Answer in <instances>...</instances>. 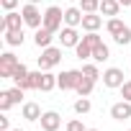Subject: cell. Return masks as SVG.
<instances>
[{
  "instance_id": "obj_7",
  "label": "cell",
  "mask_w": 131,
  "mask_h": 131,
  "mask_svg": "<svg viewBox=\"0 0 131 131\" xmlns=\"http://www.w3.org/2000/svg\"><path fill=\"white\" fill-rule=\"evenodd\" d=\"M23 13H16V10H8L5 13V18L0 21V31H18V28H23Z\"/></svg>"
},
{
  "instance_id": "obj_35",
  "label": "cell",
  "mask_w": 131,
  "mask_h": 131,
  "mask_svg": "<svg viewBox=\"0 0 131 131\" xmlns=\"http://www.w3.org/2000/svg\"><path fill=\"white\" fill-rule=\"evenodd\" d=\"M13 131H23V128H13Z\"/></svg>"
},
{
  "instance_id": "obj_15",
  "label": "cell",
  "mask_w": 131,
  "mask_h": 131,
  "mask_svg": "<svg viewBox=\"0 0 131 131\" xmlns=\"http://www.w3.org/2000/svg\"><path fill=\"white\" fill-rule=\"evenodd\" d=\"M103 26V18L100 16H95V13H85L82 16V28L85 31H98Z\"/></svg>"
},
{
  "instance_id": "obj_8",
  "label": "cell",
  "mask_w": 131,
  "mask_h": 131,
  "mask_svg": "<svg viewBox=\"0 0 131 131\" xmlns=\"http://www.w3.org/2000/svg\"><path fill=\"white\" fill-rule=\"evenodd\" d=\"M123 77H126V75H123V70H118V67H108V70L103 72V85H105V88H111V90H113V88H121V85L126 82Z\"/></svg>"
},
{
  "instance_id": "obj_29",
  "label": "cell",
  "mask_w": 131,
  "mask_h": 131,
  "mask_svg": "<svg viewBox=\"0 0 131 131\" xmlns=\"http://www.w3.org/2000/svg\"><path fill=\"white\" fill-rule=\"evenodd\" d=\"M67 131H88V128L82 126V121H80V118H75V121H70V123H67Z\"/></svg>"
},
{
  "instance_id": "obj_3",
  "label": "cell",
  "mask_w": 131,
  "mask_h": 131,
  "mask_svg": "<svg viewBox=\"0 0 131 131\" xmlns=\"http://www.w3.org/2000/svg\"><path fill=\"white\" fill-rule=\"evenodd\" d=\"M62 23H64V10L62 8H57V5H51V8H46L44 10V26L49 28V31H62Z\"/></svg>"
},
{
  "instance_id": "obj_34",
  "label": "cell",
  "mask_w": 131,
  "mask_h": 131,
  "mask_svg": "<svg viewBox=\"0 0 131 131\" xmlns=\"http://www.w3.org/2000/svg\"><path fill=\"white\" fill-rule=\"evenodd\" d=\"M26 3H34V5H36V3H41V0H26Z\"/></svg>"
},
{
  "instance_id": "obj_33",
  "label": "cell",
  "mask_w": 131,
  "mask_h": 131,
  "mask_svg": "<svg viewBox=\"0 0 131 131\" xmlns=\"http://www.w3.org/2000/svg\"><path fill=\"white\" fill-rule=\"evenodd\" d=\"M118 3H121L123 8H128V5H131V0H118Z\"/></svg>"
},
{
  "instance_id": "obj_13",
  "label": "cell",
  "mask_w": 131,
  "mask_h": 131,
  "mask_svg": "<svg viewBox=\"0 0 131 131\" xmlns=\"http://www.w3.org/2000/svg\"><path fill=\"white\" fill-rule=\"evenodd\" d=\"M82 16H85V13H82V8H75V5H72V8L64 10V23L77 28V26H82Z\"/></svg>"
},
{
  "instance_id": "obj_11",
  "label": "cell",
  "mask_w": 131,
  "mask_h": 131,
  "mask_svg": "<svg viewBox=\"0 0 131 131\" xmlns=\"http://www.w3.org/2000/svg\"><path fill=\"white\" fill-rule=\"evenodd\" d=\"M59 126H62V118H59L57 111H46V113H41V128H44V131H57Z\"/></svg>"
},
{
  "instance_id": "obj_21",
  "label": "cell",
  "mask_w": 131,
  "mask_h": 131,
  "mask_svg": "<svg viewBox=\"0 0 131 131\" xmlns=\"http://www.w3.org/2000/svg\"><path fill=\"white\" fill-rule=\"evenodd\" d=\"M93 59H95V62H105V59H111V49L100 41V44L93 49Z\"/></svg>"
},
{
  "instance_id": "obj_26",
  "label": "cell",
  "mask_w": 131,
  "mask_h": 131,
  "mask_svg": "<svg viewBox=\"0 0 131 131\" xmlns=\"http://www.w3.org/2000/svg\"><path fill=\"white\" fill-rule=\"evenodd\" d=\"M82 75L90 77V80H98L100 77V70L95 67V64H82Z\"/></svg>"
},
{
  "instance_id": "obj_2",
  "label": "cell",
  "mask_w": 131,
  "mask_h": 131,
  "mask_svg": "<svg viewBox=\"0 0 131 131\" xmlns=\"http://www.w3.org/2000/svg\"><path fill=\"white\" fill-rule=\"evenodd\" d=\"M62 62V49H57V46H46L44 51H41V57H39V70H54L57 64Z\"/></svg>"
},
{
  "instance_id": "obj_31",
  "label": "cell",
  "mask_w": 131,
  "mask_h": 131,
  "mask_svg": "<svg viewBox=\"0 0 131 131\" xmlns=\"http://www.w3.org/2000/svg\"><path fill=\"white\" fill-rule=\"evenodd\" d=\"M21 3V0H0V5H3L5 10H16V5Z\"/></svg>"
},
{
  "instance_id": "obj_36",
  "label": "cell",
  "mask_w": 131,
  "mask_h": 131,
  "mask_svg": "<svg viewBox=\"0 0 131 131\" xmlns=\"http://www.w3.org/2000/svg\"><path fill=\"white\" fill-rule=\"evenodd\" d=\"M88 131H98V128H88Z\"/></svg>"
},
{
  "instance_id": "obj_37",
  "label": "cell",
  "mask_w": 131,
  "mask_h": 131,
  "mask_svg": "<svg viewBox=\"0 0 131 131\" xmlns=\"http://www.w3.org/2000/svg\"><path fill=\"white\" fill-rule=\"evenodd\" d=\"M128 131H131V128H128Z\"/></svg>"
},
{
  "instance_id": "obj_24",
  "label": "cell",
  "mask_w": 131,
  "mask_h": 131,
  "mask_svg": "<svg viewBox=\"0 0 131 131\" xmlns=\"http://www.w3.org/2000/svg\"><path fill=\"white\" fill-rule=\"evenodd\" d=\"M26 77H28V70H26V64H18V67H16V72H13V77H10V80H13L16 85H21V82H23Z\"/></svg>"
},
{
  "instance_id": "obj_5",
  "label": "cell",
  "mask_w": 131,
  "mask_h": 131,
  "mask_svg": "<svg viewBox=\"0 0 131 131\" xmlns=\"http://www.w3.org/2000/svg\"><path fill=\"white\" fill-rule=\"evenodd\" d=\"M18 64H21V62L16 59V54H13V51H5V54H0V77H3V80H10Z\"/></svg>"
},
{
  "instance_id": "obj_16",
  "label": "cell",
  "mask_w": 131,
  "mask_h": 131,
  "mask_svg": "<svg viewBox=\"0 0 131 131\" xmlns=\"http://www.w3.org/2000/svg\"><path fill=\"white\" fill-rule=\"evenodd\" d=\"M93 88H95V80H90V77H80V82H77V88H75V93L80 95V98H88L90 93H93Z\"/></svg>"
},
{
  "instance_id": "obj_27",
  "label": "cell",
  "mask_w": 131,
  "mask_h": 131,
  "mask_svg": "<svg viewBox=\"0 0 131 131\" xmlns=\"http://www.w3.org/2000/svg\"><path fill=\"white\" fill-rule=\"evenodd\" d=\"M23 93H26V90H23V88H18V85H16V88H10V90H8V95H10V100H13V105H16V103H21V100H23Z\"/></svg>"
},
{
  "instance_id": "obj_28",
  "label": "cell",
  "mask_w": 131,
  "mask_h": 131,
  "mask_svg": "<svg viewBox=\"0 0 131 131\" xmlns=\"http://www.w3.org/2000/svg\"><path fill=\"white\" fill-rule=\"evenodd\" d=\"M10 108H13V100H10V95H8V90H5V93H0V111L5 113V111H10Z\"/></svg>"
},
{
  "instance_id": "obj_4",
  "label": "cell",
  "mask_w": 131,
  "mask_h": 131,
  "mask_svg": "<svg viewBox=\"0 0 131 131\" xmlns=\"http://www.w3.org/2000/svg\"><path fill=\"white\" fill-rule=\"evenodd\" d=\"M21 13H23V21H26L28 28H41V26H44V13H41L34 3H26V5L21 8Z\"/></svg>"
},
{
  "instance_id": "obj_32",
  "label": "cell",
  "mask_w": 131,
  "mask_h": 131,
  "mask_svg": "<svg viewBox=\"0 0 131 131\" xmlns=\"http://www.w3.org/2000/svg\"><path fill=\"white\" fill-rule=\"evenodd\" d=\"M8 128H10V121L3 116V118H0V131H8Z\"/></svg>"
},
{
  "instance_id": "obj_20",
  "label": "cell",
  "mask_w": 131,
  "mask_h": 131,
  "mask_svg": "<svg viewBox=\"0 0 131 131\" xmlns=\"http://www.w3.org/2000/svg\"><path fill=\"white\" fill-rule=\"evenodd\" d=\"M123 28H126V23H123L121 18H111V21L105 23V31H108L111 36H118V34L123 31Z\"/></svg>"
},
{
  "instance_id": "obj_23",
  "label": "cell",
  "mask_w": 131,
  "mask_h": 131,
  "mask_svg": "<svg viewBox=\"0 0 131 131\" xmlns=\"http://www.w3.org/2000/svg\"><path fill=\"white\" fill-rule=\"evenodd\" d=\"M80 8H82V13H95V10H100V0H80Z\"/></svg>"
},
{
  "instance_id": "obj_30",
  "label": "cell",
  "mask_w": 131,
  "mask_h": 131,
  "mask_svg": "<svg viewBox=\"0 0 131 131\" xmlns=\"http://www.w3.org/2000/svg\"><path fill=\"white\" fill-rule=\"evenodd\" d=\"M121 98H123V100H131V80H126V82L121 85Z\"/></svg>"
},
{
  "instance_id": "obj_9",
  "label": "cell",
  "mask_w": 131,
  "mask_h": 131,
  "mask_svg": "<svg viewBox=\"0 0 131 131\" xmlns=\"http://www.w3.org/2000/svg\"><path fill=\"white\" fill-rule=\"evenodd\" d=\"M80 39H82V36L77 34L75 26H64V28L59 31V41H62V46H72V49H75V46L80 44Z\"/></svg>"
},
{
  "instance_id": "obj_14",
  "label": "cell",
  "mask_w": 131,
  "mask_h": 131,
  "mask_svg": "<svg viewBox=\"0 0 131 131\" xmlns=\"http://www.w3.org/2000/svg\"><path fill=\"white\" fill-rule=\"evenodd\" d=\"M54 88H59V85H57V75H51L49 70H46V72L41 70V82H39V90H41V93H51Z\"/></svg>"
},
{
  "instance_id": "obj_18",
  "label": "cell",
  "mask_w": 131,
  "mask_h": 131,
  "mask_svg": "<svg viewBox=\"0 0 131 131\" xmlns=\"http://www.w3.org/2000/svg\"><path fill=\"white\" fill-rule=\"evenodd\" d=\"M118 10H121V3H118V0H100V13H103V16L116 18Z\"/></svg>"
},
{
  "instance_id": "obj_1",
  "label": "cell",
  "mask_w": 131,
  "mask_h": 131,
  "mask_svg": "<svg viewBox=\"0 0 131 131\" xmlns=\"http://www.w3.org/2000/svg\"><path fill=\"white\" fill-rule=\"evenodd\" d=\"M100 41H103V39L98 36V31H88V34L80 39V44L75 46V54H77V59H82V62H85V59H93V49H95Z\"/></svg>"
},
{
  "instance_id": "obj_6",
  "label": "cell",
  "mask_w": 131,
  "mask_h": 131,
  "mask_svg": "<svg viewBox=\"0 0 131 131\" xmlns=\"http://www.w3.org/2000/svg\"><path fill=\"white\" fill-rule=\"evenodd\" d=\"M80 77H82V70H67V72L57 75V85L62 90H75L77 82H80Z\"/></svg>"
},
{
  "instance_id": "obj_12",
  "label": "cell",
  "mask_w": 131,
  "mask_h": 131,
  "mask_svg": "<svg viewBox=\"0 0 131 131\" xmlns=\"http://www.w3.org/2000/svg\"><path fill=\"white\" fill-rule=\"evenodd\" d=\"M51 39H54V31H49L46 26L36 28V34H34V41H36V46H39V49H46V46H51Z\"/></svg>"
},
{
  "instance_id": "obj_25",
  "label": "cell",
  "mask_w": 131,
  "mask_h": 131,
  "mask_svg": "<svg viewBox=\"0 0 131 131\" xmlns=\"http://www.w3.org/2000/svg\"><path fill=\"white\" fill-rule=\"evenodd\" d=\"M113 41H116L118 46H126V44H131V28L126 26V28H123L118 36H113Z\"/></svg>"
},
{
  "instance_id": "obj_19",
  "label": "cell",
  "mask_w": 131,
  "mask_h": 131,
  "mask_svg": "<svg viewBox=\"0 0 131 131\" xmlns=\"http://www.w3.org/2000/svg\"><path fill=\"white\" fill-rule=\"evenodd\" d=\"M23 39H26L23 28H18V31H5V44H8V46H21Z\"/></svg>"
},
{
  "instance_id": "obj_22",
  "label": "cell",
  "mask_w": 131,
  "mask_h": 131,
  "mask_svg": "<svg viewBox=\"0 0 131 131\" xmlns=\"http://www.w3.org/2000/svg\"><path fill=\"white\" fill-rule=\"evenodd\" d=\"M90 108H93V105H90V100H88V98H80V100H75V113H77V116H85V113H90Z\"/></svg>"
},
{
  "instance_id": "obj_17",
  "label": "cell",
  "mask_w": 131,
  "mask_h": 131,
  "mask_svg": "<svg viewBox=\"0 0 131 131\" xmlns=\"http://www.w3.org/2000/svg\"><path fill=\"white\" fill-rule=\"evenodd\" d=\"M23 118L26 121H41V108H39V103H23Z\"/></svg>"
},
{
  "instance_id": "obj_10",
  "label": "cell",
  "mask_w": 131,
  "mask_h": 131,
  "mask_svg": "<svg viewBox=\"0 0 131 131\" xmlns=\"http://www.w3.org/2000/svg\"><path fill=\"white\" fill-rule=\"evenodd\" d=\"M111 116H113L116 121L131 118V100H118V103H113V105H111Z\"/></svg>"
}]
</instances>
